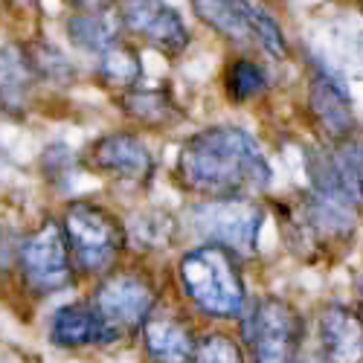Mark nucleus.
Returning <instances> with one entry per match:
<instances>
[{
	"label": "nucleus",
	"mask_w": 363,
	"mask_h": 363,
	"mask_svg": "<svg viewBox=\"0 0 363 363\" xmlns=\"http://www.w3.org/2000/svg\"><path fill=\"white\" fill-rule=\"evenodd\" d=\"M314 363H363V311L360 306L331 299L314 320Z\"/></svg>",
	"instance_id": "11"
},
{
	"label": "nucleus",
	"mask_w": 363,
	"mask_h": 363,
	"mask_svg": "<svg viewBox=\"0 0 363 363\" xmlns=\"http://www.w3.org/2000/svg\"><path fill=\"white\" fill-rule=\"evenodd\" d=\"M90 302L102 314L108 328L123 340L128 335L143 331L145 320L155 314V308L163 299L155 277L145 267L131 264V267H113L111 274H105L96 282Z\"/></svg>",
	"instance_id": "7"
},
{
	"label": "nucleus",
	"mask_w": 363,
	"mask_h": 363,
	"mask_svg": "<svg viewBox=\"0 0 363 363\" xmlns=\"http://www.w3.org/2000/svg\"><path fill=\"white\" fill-rule=\"evenodd\" d=\"M18 274L29 294L52 296L76 285V262L62 221L44 218L26 238H21Z\"/></svg>",
	"instance_id": "8"
},
{
	"label": "nucleus",
	"mask_w": 363,
	"mask_h": 363,
	"mask_svg": "<svg viewBox=\"0 0 363 363\" xmlns=\"http://www.w3.org/2000/svg\"><path fill=\"white\" fill-rule=\"evenodd\" d=\"M250 363H306V317L282 296H259L241 314Z\"/></svg>",
	"instance_id": "5"
},
{
	"label": "nucleus",
	"mask_w": 363,
	"mask_h": 363,
	"mask_svg": "<svg viewBox=\"0 0 363 363\" xmlns=\"http://www.w3.org/2000/svg\"><path fill=\"white\" fill-rule=\"evenodd\" d=\"M76 12H113V0H70Z\"/></svg>",
	"instance_id": "27"
},
{
	"label": "nucleus",
	"mask_w": 363,
	"mask_h": 363,
	"mask_svg": "<svg viewBox=\"0 0 363 363\" xmlns=\"http://www.w3.org/2000/svg\"><path fill=\"white\" fill-rule=\"evenodd\" d=\"M317 52L346 79H363V9H346L331 18Z\"/></svg>",
	"instance_id": "14"
},
{
	"label": "nucleus",
	"mask_w": 363,
	"mask_h": 363,
	"mask_svg": "<svg viewBox=\"0 0 363 363\" xmlns=\"http://www.w3.org/2000/svg\"><path fill=\"white\" fill-rule=\"evenodd\" d=\"M264 216V203L256 198H213L186 206L180 230L195 235L201 245H218L241 262H250L259 250Z\"/></svg>",
	"instance_id": "3"
},
{
	"label": "nucleus",
	"mask_w": 363,
	"mask_h": 363,
	"mask_svg": "<svg viewBox=\"0 0 363 363\" xmlns=\"http://www.w3.org/2000/svg\"><path fill=\"white\" fill-rule=\"evenodd\" d=\"M9 172V155H6V148L0 145V184H4V177Z\"/></svg>",
	"instance_id": "28"
},
{
	"label": "nucleus",
	"mask_w": 363,
	"mask_h": 363,
	"mask_svg": "<svg viewBox=\"0 0 363 363\" xmlns=\"http://www.w3.org/2000/svg\"><path fill=\"white\" fill-rule=\"evenodd\" d=\"M177 282L186 302L209 320H241L247 285L241 259L218 245H195L177 259Z\"/></svg>",
	"instance_id": "2"
},
{
	"label": "nucleus",
	"mask_w": 363,
	"mask_h": 363,
	"mask_svg": "<svg viewBox=\"0 0 363 363\" xmlns=\"http://www.w3.org/2000/svg\"><path fill=\"white\" fill-rule=\"evenodd\" d=\"M116 18L131 38L166 58H180L192 44L186 21L166 0H119Z\"/></svg>",
	"instance_id": "10"
},
{
	"label": "nucleus",
	"mask_w": 363,
	"mask_h": 363,
	"mask_svg": "<svg viewBox=\"0 0 363 363\" xmlns=\"http://www.w3.org/2000/svg\"><path fill=\"white\" fill-rule=\"evenodd\" d=\"M125 233L137 250L157 253V250H166L180 235V221L163 213V209H143V213H134L131 218H125Z\"/></svg>",
	"instance_id": "19"
},
{
	"label": "nucleus",
	"mask_w": 363,
	"mask_h": 363,
	"mask_svg": "<svg viewBox=\"0 0 363 363\" xmlns=\"http://www.w3.org/2000/svg\"><path fill=\"white\" fill-rule=\"evenodd\" d=\"M192 12L198 15L201 23H206L209 29L238 47H247L253 44V35L247 29V21L238 9V0H189Z\"/></svg>",
	"instance_id": "20"
},
{
	"label": "nucleus",
	"mask_w": 363,
	"mask_h": 363,
	"mask_svg": "<svg viewBox=\"0 0 363 363\" xmlns=\"http://www.w3.org/2000/svg\"><path fill=\"white\" fill-rule=\"evenodd\" d=\"M238 9H241V15H245V21H247L253 44H259L270 58L285 62L291 47H288V38H285V29L274 18V12H267L262 4H256V0H238Z\"/></svg>",
	"instance_id": "22"
},
{
	"label": "nucleus",
	"mask_w": 363,
	"mask_h": 363,
	"mask_svg": "<svg viewBox=\"0 0 363 363\" xmlns=\"http://www.w3.org/2000/svg\"><path fill=\"white\" fill-rule=\"evenodd\" d=\"M84 169L108 177L116 186L143 189L155 177V155L131 131H111L84 148Z\"/></svg>",
	"instance_id": "9"
},
{
	"label": "nucleus",
	"mask_w": 363,
	"mask_h": 363,
	"mask_svg": "<svg viewBox=\"0 0 363 363\" xmlns=\"http://www.w3.org/2000/svg\"><path fill=\"white\" fill-rule=\"evenodd\" d=\"M79 169H84V160L70 151V145L65 143H50L44 151H41V172H44V180L55 189V192H67L73 189L76 177H79Z\"/></svg>",
	"instance_id": "23"
},
{
	"label": "nucleus",
	"mask_w": 363,
	"mask_h": 363,
	"mask_svg": "<svg viewBox=\"0 0 363 363\" xmlns=\"http://www.w3.org/2000/svg\"><path fill=\"white\" fill-rule=\"evenodd\" d=\"M62 227L70 241L79 274L102 279L113 267H119V256L128 245V233L125 221H119L111 209L94 201H70L65 206Z\"/></svg>",
	"instance_id": "4"
},
{
	"label": "nucleus",
	"mask_w": 363,
	"mask_h": 363,
	"mask_svg": "<svg viewBox=\"0 0 363 363\" xmlns=\"http://www.w3.org/2000/svg\"><path fill=\"white\" fill-rule=\"evenodd\" d=\"M50 340L58 349H90V346H113L119 337L108 328L94 302H67L50 314Z\"/></svg>",
	"instance_id": "13"
},
{
	"label": "nucleus",
	"mask_w": 363,
	"mask_h": 363,
	"mask_svg": "<svg viewBox=\"0 0 363 363\" xmlns=\"http://www.w3.org/2000/svg\"><path fill=\"white\" fill-rule=\"evenodd\" d=\"M38 73L26 55V47H4L0 50V113L9 119H23L38 84Z\"/></svg>",
	"instance_id": "15"
},
{
	"label": "nucleus",
	"mask_w": 363,
	"mask_h": 363,
	"mask_svg": "<svg viewBox=\"0 0 363 363\" xmlns=\"http://www.w3.org/2000/svg\"><path fill=\"white\" fill-rule=\"evenodd\" d=\"M119 108H123V113L131 123L143 128H155V131L174 128L186 116V111L177 105V99L166 87H148V84H140L119 96Z\"/></svg>",
	"instance_id": "16"
},
{
	"label": "nucleus",
	"mask_w": 363,
	"mask_h": 363,
	"mask_svg": "<svg viewBox=\"0 0 363 363\" xmlns=\"http://www.w3.org/2000/svg\"><path fill=\"white\" fill-rule=\"evenodd\" d=\"M195 363H247L245 346L227 331H203Z\"/></svg>",
	"instance_id": "26"
},
{
	"label": "nucleus",
	"mask_w": 363,
	"mask_h": 363,
	"mask_svg": "<svg viewBox=\"0 0 363 363\" xmlns=\"http://www.w3.org/2000/svg\"><path fill=\"white\" fill-rule=\"evenodd\" d=\"M306 111L320 134V143L340 145L363 134L357 125L349 79L337 67H331L317 50L306 52Z\"/></svg>",
	"instance_id": "6"
},
{
	"label": "nucleus",
	"mask_w": 363,
	"mask_h": 363,
	"mask_svg": "<svg viewBox=\"0 0 363 363\" xmlns=\"http://www.w3.org/2000/svg\"><path fill=\"white\" fill-rule=\"evenodd\" d=\"M26 55L33 62L35 73L41 82L50 84H70L76 79V67L67 58V52H62L58 47H52L50 41H33L26 44Z\"/></svg>",
	"instance_id": "24"
},
{
	"label": "nucleus",
	"mask_w": 363,
	"mask_h": 363,
	"mask_svg": "<svg viewBox=\"0 0 363 363\" xmlns=\"http://www.w3.org/2000/svg\"><path fill=\"white\" fill-rule=\"evenodd\" d=\"M174 172L180 186L201 201L256 198L274 180L262 143L238 125H209L186 137Z\"/></svg>",
	"instance_id": "1"
},
{
	"label": "nucleus",
	"mask_w": 363,
	"mask_h": 363,
	"mask_svg": "<svg viewBox=\"0 0 363 363\" xmlns=\"http://www.w3.org/2000/svg\"><path fill=\"white\" fill-rule=\"evenodd\" d=\"M335 148V157L340 163V172H343V180L349 186V195L354 201V206L360 209L363 216V134L340 143V145H331Z\"/></svg>",
	"instance_id": "25"
},
{
	"label": "nucleus",
	"mask_w": 363,
	"mask_h": 363,
	"mask_svg": "<svg viewBox=\"0 0 363 363\" xmlns=\"http://www.w3.org/2000/svg\"><path fill=\"white\" fill-rule=\"evenodd\" d=\"M96 76L105 87H111L113 94H128V90L140 87L143 82V58L134 44H128L119 35L99 58H96Z\"/></svg>",
	"instance_id": "17"
},
{
	"label": "nucleus",
	"mask_w": 363,
	"mask_h": 363,
	"mask_svg": "<svg viewBox=\"0 0 363 363\" xmlns=\"http://www.w3.org/2000/svg\"><path fill=\"white\" fill-rule=\"evenodd\" d=\"M354 288H357V306H360V311H363V270L354 277Z\"/></svg>",
	"instance_id": "29"
},
{
	"label": "nucleus",
	"mask_w": 363,
	"mask_h": 363,
	"mask_svg": "<svg viewBox=\"0 0 363 363\" xmlns=\"http://www.w3.org/2000/svg\"><path fill=\"white\" fill-rule=\"evenodd\" d=\"M270 73L250 55H235L224 70V94L233 105H247L267 94Z\"/></svg>",
	"instance_id": "21"
},
{
	"label": "nucleus",
	"mask_w": 363,
	"mask_h": 363,
	"mask_svg": "<svg viewBox=\"0 0 363 363\" xmlns=\"http://www.w3.org/2000/svg\"><path fill=\"white\" fill-rule=\"evenodd\" d=\"M143 337V352L148 363H195L198 360V343L201 335L186 311L174 306H160L155 308L140 331Z\"/></svg>",
	"instance_id": "12"
},
{
	"label": "nucleus",
	"mask_w": 363,
	"mask_h": 363,
	"mask_svg": "<svg viewBox=\"0 0 363 363\" xmlns=\"http://www.w3.org/2000/svg\"><path fill=\"white\" fill-rule=\"evenodd\" d=\"M119 18L113 21L111 12H73L65 21V35L67 41L87 52V55H102L116 38H119Z\"/></svg>",
	"instance_id": "18"
}]
</instances>
